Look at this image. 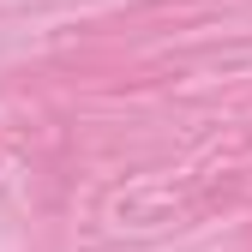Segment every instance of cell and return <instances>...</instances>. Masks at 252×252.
<instances>
[]
</instances>
